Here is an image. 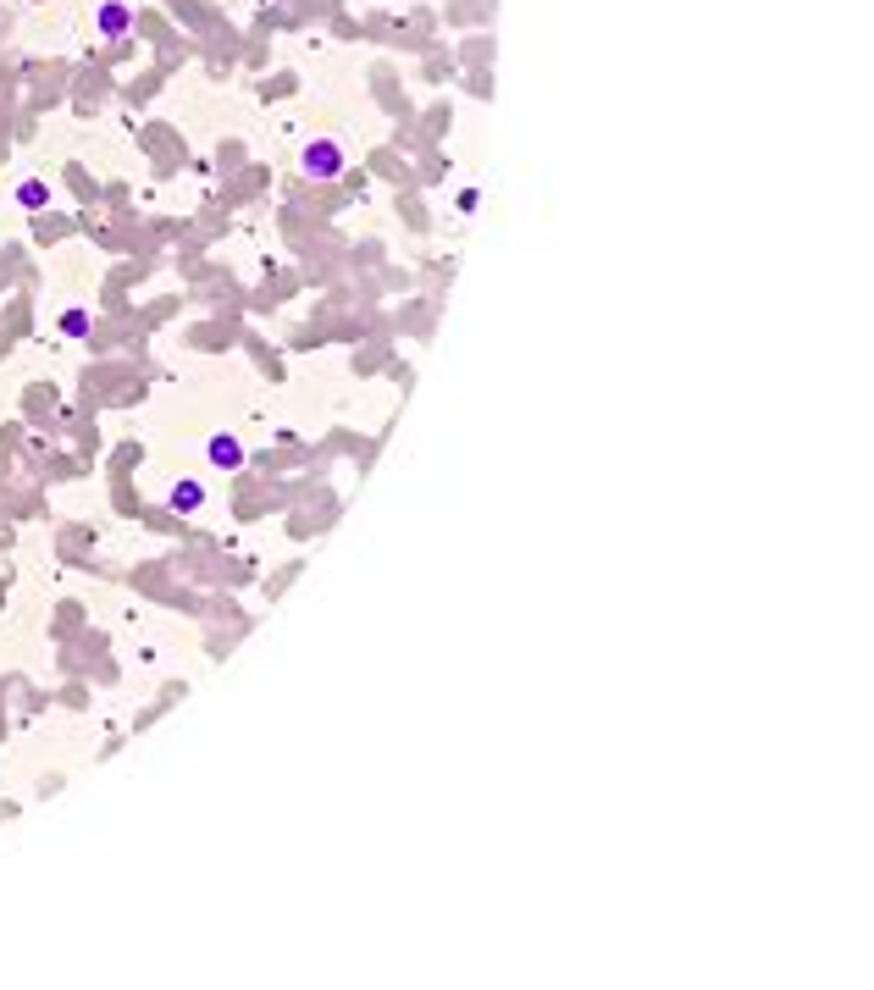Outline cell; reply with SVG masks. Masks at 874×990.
<instances>
[{
    "mask_svg": "<svg viewBox=\"0 0 874 990\" xmlns=\"http://www.w3.org/2000/svg\"><path fill=\"white\" fill-rule=\"evenodd\" d=\"M299 172H305L311 183H338V177L349 172V150H344V139H333V133L305 139V144H299Z\"/></svg>",
    "mask_w": 874,
    "mask_h": 990,
    "instance_id": "6da1fadb",
    "label": "cell"
},
{
    "mask_svg": "<svg viewBox=\"0 0 874 990\" xmlns=\"http://www.w3.org/2000/svg\"><path fill=\"white\" fill-rule=\"evenodd\" d=\"M205 460H211L216 471L238 477V471L250 466V449H244V438H238V432H211V438H205Z\"/></svg>",
    "mask_w": 874,
    "mask_h": 990,
    "instance_id": "7a4b0ae2",
    "label": "cell"
},
{
    "mask_svg": "<svg viewBox=\"0 0 874 990\" xmlns=\"http://www.w3.org/2000/svg\"><path fill=\"white\" fill-rule=\"evenodd\" d=\"M128 28H133V6H128V0H100V6H94V33H100L105 44H122Z\"/></svg>",
    "mask_w": 874,
    "mask_h": 990,
    "instance_id": "3957f363",
    "label": "cell"
},
{
    "mask_svg": "<svg viewBox=\"0 0 874 990\" xmlns=\"http://www.w3.org/2000/svg\"><path fill=\"white\" fill-rule=\"evenodd\" d=\"M166 509H172V514H200V509H205V482H200V477H183V482H172V493H166Z\"/></svg>",
    "mask_w": 874,
    "mask_h": 990,
    "instance_id": "277c9868",
    "label": "cell"
},
{
    "mask_svg": "<svg viewBox=\"0 0 874 990\" xmlns=\"http://www.w3.org/2000/svg\"><path fill=\"white\" fill-rule=\"evenodd\" d=\"M17 205H22V211H44V205H50V183H44V177H22V183H17Z\"/></svg>",
    "mask_w": 874,
    "mask_h": 990,
    "instance_id": "5b68a950",
    "label": "cell"
},
{
    "mask_svg": "<svg viewBox=\"0 0 874 990\" xmlns=\"http://www.w3.org/2000/svg\"><path fill=\"white\" fill-rule=\"evenodd\" d=\"M61 333H67V338H89V333H94V316H89L83 305H67V316H61Z\"/></svg>",
    "mask_w": 874,
    "mask_h": 990,
    "instance_id": "8992f818",
    "label": "cell"
}]
</instances>
